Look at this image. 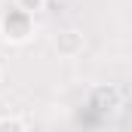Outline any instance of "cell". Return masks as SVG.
<instances>
[{
	"instance_id": "obj_3",
	"label": "cell",
	"mask_w": 132,
	"mask_h": 132,
	"mask_svg": "<svg viewBox=\"0 0 132 132\" xmlns=\"http://www.w3.org/2000/svg\"><path fill=\"white\" fill-rule=\"evenodd\" d=\"M52 46H55V52H59L62 59H77V55L86 49V40H83V34H80V31L68 28V31H59V34H55Z\"/></svg>"
},
{
	"instance_id": "obj_5",
	"label": "cell",
	"mask_w": 132,
	"mask_h": 132,
	"mask_svg": "<svg viewBox=\"0 0 132 132\" xmlns=\"http://www.w3.org/2000/svg\"><path fill=\"white\" fill-rule=\"evenodd\" d=\"M15 6H19V9H25V12H40V9H43V6H46V0H15Z\"/></svg>"
},
{
	"instance_id": "obj_2",
	"label": "cell",
	"mask_w": 132,
	"mask_h": 132,
	"mask_svg": "<svg viewBox=\"0 0 132 132\" xmlns=\"http://www.w3.org/2000/svg\"><path fill=\"white\" fill-rule=\"evenodd\" d=\"M89 104H92L98 114H108V117H111V114H117V111L123 108V92H120L117 86H111V83H108V86H95L92 95H89Z\"/></svg>"
},
{
	"instance_id": "obj_4",
	"label": "cell",
	"mask_w": 132,
	"mask_h": 132,
	"mask_svg": "<svg viewBox=\"0 0 132 132\" xmlns=\"http://www.w3.org/2000/svg\"><path fill=\"white\" fill-rule=\"evenodd\" d=\"M0 132H28L22 117H0Z\"/></svg>"
},
{
	"instance_id": "obj_1",
	"label": "cell",
	"mask_w": 132,
	"mask_h": 132,
	"mask_svg": "<svg viewBox=\"0 0 132 132\" xmlns=\"http://www.w3.org/2000/svg\"><path fill=\"white\" fill-rule=\"evenodd\" d=\"M0 37L6 40V43H28L34 37V19L31 12H25V9H19L15 3L3 12V19H0Z\"/></svg>"
}]
</instances>
